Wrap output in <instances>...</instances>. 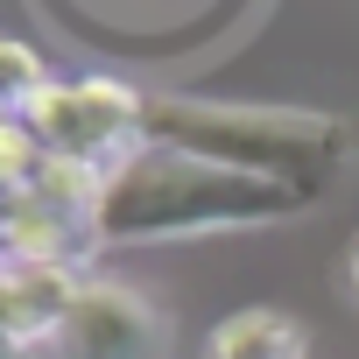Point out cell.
Returning <instances> with one entry per match:
<instances>
[{"label":"cell","instance_id":"obj_1","mask_svg":"<svg viewBox=\"0 0 359 359\" xmlns=\"http://www.w3.org/2000/svg\"><path fill=\"white\" fill-rule=\"evenodd\" d=\"M317 191L240 176L176 148H127L106 169V191L92 212L99 247H155V240H205V233H261L310 212Z\"/></svg>","mask_w":359,"mask_h":359},{"label":"cell","instance_id":"obj_2","mask_svg":"<svg viewBox=\"0 0 359 359\" xmlns=\"http://www.w3.org/2000/svg\"><path fill=\"white\" fill-rule=\"evenodd\" d=\"M141 148H176L240 176L268 184H303L324 198V184L352 162V134L331 113H282V106H219L184 92H148L141 99Z\"/></svg>","mask_w":359,"mask_h":359},{"label":"cell","instance_id":"obj_8","mask_svg":"<svg viewBox=\"0 0 359 359\" xmlns=\"http://www.w3.org/2000/svg\"><path fill=\"white\" fill-rule=\"evenodd\" d=\"M99 191H106V169L85 162V155H43L36 184H29V198H43L50 212H64V219H78V226H92Z\"/></svg>","mask_w":359,"mask_h":359},{"label":"cell","instance_id":"obj_7","mask_svg":"<svg viewBox=\"0 0 359 359\" xmlns=\"http://www.w3.org/2000/svg\"><path fill=\"white\" fill-rule=\"evenodd\" d=\"M303 352H310V338L282 310H233L205 338V359H303Z\"/></svg>","mask_w":359,"mask_h":359},{"label":"cell","instance_id":"obj_4","mask_svg":"<svg viewBox=\"0 0 359 359\" xmlns=\"http://www.w3.org/2000/svg\"><path fill=\"white\" fill-rule=\"evenodd\" d=\"M43 359H169V317L141 289L85 275V296L43 345Z\"/></svg>","mask_w":359,"mask_h":359},{"label":"cell","instance_id":"obj_6","mask_svg":"<svg viewBox=\"0 0 359 359\" xmlns=\"http://www.w3.org/2000/svg\"><path fill=\"white\" fill-rule=\"evenodd\" d=\"M92 247H99V240H92V226H78V219L50 212V205H43V198H29V191H8V261L78 268Z\"/></svg>","mask_w":359,"mask_h":359},{"label":"cell","instance_id":"obj_10","mask_svg":"<svg viewBox=\"0 0 359 359\" xmlns=\"http://www.w3.org/2000/svg\"><path fill=\"white\" fill-rule=\"evenodd\" d=\"M352 289H359V247H352Z\"/></svg>","mask_w":359,"mask_h":359},{"label":"cell","instance_id":"obj_3","mask_svg":"<svg viewBox=\"0 0 359 359\" xmlns=\"http://www.w3.org/2000/svg\"><path fill=\"white\" fill-rule=\"evenodd\" d=\"M141 99L148 92H134L127 78H50L29 99H8V113L29 120L50 155H85L113 169L127 148H141Z\"/></svg>","mask_w":359,"mask_h":359},{"label":"cell","instance_id":"obj_5","mask_svg":"<svg viewBox=\"0 0 359 359\" xmlns=\"http://www.w3.org/2000/svg\"><path fill=\"white\" fill-rule=\"evenodd\" d=\"M85 275L78 268H50V261H8L0 268V331H8V352H43L64 317L78 310Z\"/></svg>","mask_w":359,"mask_h":359},{"label":"cell","instance_id":"obj_9","mask_svg":"<svg viewBox=\"0 0 359 359\" xmlns=\"http://www.w3.org/2000/svg\"><path fill=\"white\" fill-rule=\"evenodd\" d=\"M57 71H43V57L29 50V43H8L0 50V85H8V99H29L36 85H50Z\"/></svg>","mask_w":359,"mask_h":359},{"label":"cell","instance_id":"obj_11","mask_svg":"<svg viewBox=\"0 0 359 359\" xmlns=\"http://www.w3.org/2000/svg\"><path fill=\"white\" fill-rule=\"evenodd\" d=\"M8 359H43V352H8Z\"/></svg>","mask_w":359,"mask_h":359}]
</instances>
